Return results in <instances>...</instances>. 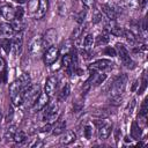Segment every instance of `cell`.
<instances>
[{"instance_id":"cell-37","label":"cell","mask_w":148,"mask_h":148,"mask_svg":"<svg viewBox=\"0 0 148 148\" xmlns=\"http://www.w3.org/2000/svg\"><path fill=\"white\" fill-rule=\"evenodd\" d=\"M23 14H24V10H23L22 7H16L15 8V17L16 18H22Z\"/></svg>"},{"instance_id":"cell-17","label":"cell","mask_w":148,"mask_h":148,"mask_svg":"<svg viewBox=\"0 0 148 148\" xmlns=\"http://www.w3.org/2000/svg\"><path fill=\"white\" fill-rule=\"evenodd\" d=\"M65 130H66V121H65L64 119L59 118V119L53 124L51 132H52V134H54V135H60V134H62V133L65 132Z\"/></svg>"},{"instance_id":"cell-6","label":"cell","mask_w":148,"mask_h":148,"mask_svg":"<svg viewBox=\"0 0 148 148\" xmlns=\"http://www.w3.org/2000/svg\"><path fill=\"white\" fill-rule=\"evenodd\" d=\"M114 49H116L117 54L120 57L121 62H123L125 66L130 67L131 65H133L132 59H131V56H130V52H128V50L126 49V46H125L124 44L118 43V44H116V47H114Z\"/></svg>"},{"instance_id":"cell-40","label":"cell","mask_w":148,"mask_h":148,"mask_svg":"<svg viewBox=\"0 0 148 148\" xmlns=\"http://www.w3.org/2000/svg\"><path fill=\"white\" fill-rule=\"evenodd\" d=\"M5 67H6V62H5L3 58L0 57V72H3L5 71Z\"/></svg>"},{"instance_id":"cell-21","label":"cell","mask_w":148,"mask_h":148,"mask_svg":"<svg viewBox=\"0 0 148 148\" xmlns=\"http://www.w3.org/2000/svg\"><path fill=\"white\" fill-rule=\"evenodd\" d=\"M22 42H23V39H22V35H21V34L17 35V36H15V37L12 39V51H13L15 54L20 53V51H21V49H22Z\"/></svg>"},{"instance_id":"cell-39","label":"cell","mask_w":148,"mask_h":148,"mask_svg":"<svg viewBox=\"0 0 148 148\" xmlns=\"http://www.w3.org/2000/svg\"><path fill=\"white\" fill-rule=\"evenodd\" d=\"M81 1L86 6V8H91L94 6V2H95V0H81Z\"/></svg>"},{"instance_id":"cell-25","label":"cell","mask_w":148,"mask_h":148,"mask_svg":"<svg viewBox=\"0 0 148 148\" xmlns=\"http://www.w3.org/2000/svg\"><path fill=\"white\" fill-rule=\"evenodd\" d=\"M109 32L116 37H123L124 36V32H125V29L124 28H120V27H117V25H113L109 29Z\"/></svg>"},{"instance_id":"cell-4","label":"cell","mask_w":148,"mask_h":148,"mask_svg":"<svg viewBox=\"0 0 148 148\" xmlns=\"http://www.w3.org/2000/svg\"><path fill=\"white\" fill-rule=\"evenodd\" d=\"M40 94V88L39 86H30L25 91H23V102L28 103L32 106V104L35 103V101L37 99V97Z\"/></svg>"},{"instance_id":"cell-31","label":"cell","mask_w":148,"mask_h":148,"mask_svg":"<svg viewBox=\"0 0 148 148\" xmlns=\"http://www.w3.org/2000/svg\"><path fill=\"white\" fill-rule=\"evenodd\" d=\"M95 76H96V79H95V81H94V86H99V84L103 83L104 80L106 79V74H104V73L98 74V75H95Z\"/></svg>"},{"instance_id":"cell-3","label":"cell","mask_w":148,"mask_h":148,"mask_svg":"<svg viewBox=\"0 0 148 148\" xmlns=\"http://www.w3.org/2000/svg\"><path fill=\"white\" fill-rule=\"evenodd\" d=\"M43 120H47V121H52L54 119H57V116L59 113V106L57 103H47L46 106L43 109Z\"/></svg>"},{"instance_id":"cell-24","label":"cell","mask_w":148,"mask_h":148,"mask_svg":"<svg viewBox=\"0 0 148 148\" xmlns=\"http://www.w3.org/2000/svg\"><path fill=\"white\" fill-rule=\"evenodd\" d=\"M16 133V126L15 125H10L6 128L5 131V134H3V138L8 141V140H13L14 139V135Z\"/></svg>"},{"instance_id":"cell-33","label":"cell","mask_w":148,"mask_h":148,"mask_svg":"<svg viewBox=\"0 0 148 148\" xmlns=\"http://www.w3.org/2000/svg\"><path fill=\"white\" fill-rule=\"evenodd\" d=\"M108 42H109V35L108 34H102L98 37V39H97V45H99V44H106Z\"/></svg>"},{"instance_id":"cell-9","label":"cell","mask_w":148,"mask_h":148,"mask_svg":"<svg viewBox=\"0 0 148 148\" xmlns=\"http://www.w3.org/2000/svg\"><path fill=\"white\" fill-rule=\"evenodd\" d=\"M113 66V62L109 59H99V60H96L95 62L90 64L89 65V68L92 69V71H106V69H110L112 68Z\"/></svg>"},{"instance_id":"cell-11","label":"cell","mask_w":148,"mask_h":148,"mask_svg":"<svg viewBox=\"0 0 148 148\" xmlns=\"http://www.w3.org/2000/svg\"><path fill=\"white\" fill-rule=\"evenodd\" d=\"M49 102H50V96L46 95L45 92H40L37 99L35 101V103L32 104V111H42Z\"/></svg>"},{"instance_id":"cell-45","label":"cell","mask_w":148,"mask_h":148,"mask_svg":"<svg viewBox=\"0 0 148 148\" xmlns=\"http://www.w3.org/2000/svg\"><path fill=\"white\" fill-rule=\"evenodd\" d=\"M1 120H2V113H1V111H0V125H1Z\"/></svg>"},{"instance_id":"cell-15","label":"cell","mask_w":148,"mask_h":148,"mask_svg":"<svg viewBox=\"0 0 148 148\" xmlns=\"http://www.w3.org/2000/svg\"><path fill=\"white\" fill-rule=\"evenodd\" d=\"M49 10V0H38V8L36 10V17L38 20L43 18Z\"/></svg>"},{"instance_id":"cell-1","label":"cell","mask_w":148,"mask_h":148,"mask_svg":"<svg viewBox=\"0 0 148 148\" xmlns=\"http://www.w3.org/2000/svg\"><path fill=\"white\" fill-rule=\"evenodd\" d=\"M126 83H127V76L125 74L118 76L113 81V83L111 84V88H110V97L112 99H119V97L121 96V94L125 91Z\"/></svg>"},{"instance_id":"cell-29","label":"cell","mask_w":148,"mask_h":148,"mask_svg":"<svg viewBox=\"0 0 148 148\" xmlns=\"http://www.w3.org/2000/svg\"><path fill=\"white\" fill-rule=\"evenodd\" d=\"M25 139H27V136H25V133H24L23 131H16V133H15L13 140H14L16 143H22Z\"/></svg>"},{"instance_id":"cell-18","label":"cell","mask_w":148,"mask_h":148,"mask_svg":"<svg viewBox=\"0 0 148 148\" xmlns=\"http://www.w3.org/2000/svg\"><path fill=\"white\" fill-rule=\"evenodd\" d=\"M62 66H64V68H65V71L67 72L68 75H71V74L73 73V67H74V65H73V57H72V54L66 53V54L62 57Z\"/></svg>"},{"instance_id":"cell-20","label":"cell","mask_w":148,"mask_h":148,"mask_svg":"<svg viewBox=\"0 0 148 148\" xmlns=\"http://www.w3.org/2000/svg\"><path fill=\"white\" fill-rule=\"evenodd\" d=\"M18 81H20V86H21L22 91H25L31 86V77L28 73H22L18 77Z\"/></svg>"},{"instance_id":"cell-8","label":"cell","mask_w":148,"mask_h":148,"mask_svg":"<svg viewBox=\"0 0 148 148\" xmlns=\"http://www.w3.org/2000/svg\"><path fill=\"white\" fill-rule=\"evenodd\" d=\"M57 39V31L53 28L47 29L43 37H42V42H43V47H50L52 45H54V42Z\"/></svg>"},{"instance_id":"cell-12","label":"cell","mask_w":148,"mask_h":148,"mask_svg":"<svg viewBox=\"0 0 148 148\" xmlns=\"http://www.w3.org/2000/svg\"><path fill=\"white\" fill-rule=\"evenodd\" d=\"M57 86H58V79L57 76L54 75H51L46 79V82H45V94L49 95V96H53L54 92H56V89H57Z\"/></svg>"},{"instance_id":"cell-32","label":"cell","mask_w":148,"mask_h":148,"mask_svg":"<svg viewBox=\"0 0 148 148\" xmlns=\"http://www.w3.org/2000/svg\"><path fill=\"white\" fill-rule=\"evenodd\" d=\"M83 31V28H82V24H79V27H76L75 29H74V31H73V35H72V38L73 39H76V38H79V36L81 35V32Z\"/></svg>"},{"instance_id":"cell-19","label":"cell","mask_w":148,"mask_h":148,"mask_svg":"<svg viewBox=\"0 0 148 148\" xmlns=\"http://www.w3.org/2000/svg\"><path fill=\"white\" fill-rule=\"evenodd\" d=\"M76 140V134L73 131H66L60 138V143L61 145H71Z\"/></svg>"},{"instance_id":"cell-2","label":"cell","mask_w":148,"mask_h":148,"mask_svg":"<svg viewBox=\"0 0 148 148\" xmlns=\"http://www.w3.org/2000/svg\"><path fill=\"white\" fill-rule=\"evenodd\" d=\"M9 97L14 105L18 106L23 103V91L20 86V81L15 80L9 86Z\"/></svg>"},{"instance_id":"cell-27","label":"cell","mask_w":148,"mask_h":148,"mask_svg":"<svg viewBox=\"0 0 148 148\" xmlns=\"http://www.w3.org/2000/svg\"><path fill=\"white\" fill-rule=\"evenodd\" d=\"M140 134H141V130H140V126L138 125V123H136V121H134V123L132 124L131 135H132V138H134V139H138V138L140 136Z\"/></svg>"},{"instance_id":"cell-22","label":"cell","mask_w":148,"mask_h":148,"mask_svg":"<svg viewBox=\"0 0 148 148\" xmlns=\"http://www.w3.org/2000/svg\"><path fill=\"white\" fill-rule=\"evenodd\" d=\"M10 25H12V28L15 32H21L24 28V23H23L22 18H16V17H14L10 21Z\"/></svg>"},{"instance_id":"cell-35","label":"cell","mask_w":148,"mask_h":148,"mask_svg":"<svg viewBox=\"0 0 148 148\" xmlns=\"http://www.w3.org/2000/svg\"><path fill=\"white\" fill-rule=\"evenodd\" d=\"M86 10H81L79 14H77V16H76V21H77V23L79 24H82L83 23V21H84V17H86Z\"/></svg>"},{"instance_id":"cell-10","label":"cell","mask_w":148,"mask_h":148,"mask_svg":"<svg viewBox=\"0 0 148 148\" xmlns=\"http://www.w3.org/2000/svg\"><path fill=\"white\" fill-rule=\"evenodd\" d=\"M111 132H112V124L108 120H103L98 126V138L105 140L110 136Z\"/></svg>"},{"instance_id":"cell-34","label":"cell","mask_w":148,"mask_h":148,"mask_svg":"<svg viewBox=\"0 0 148 148\" xmlns=\"http://www.w3.org/2000/svg\"><path fill=\"white\" fill-rule=\"evenodd\" d=\"M99 21H102V14L99 13L98 9H96V10L94 12V15H92V22H94V23H97V22H99Z\"/></svg>"},{"instance_id":"cell-43","label":"cell","mask_w":148,"mask_h":148,"mask_svg":"<svg viewBox=\"0 0 148 148\" xmlns=\"http://www.w3.org/2000/svg\"><path fill=\"white\" fill-rule=\"evenodd\" d=\"M138 84H139V83H138V81H134V82H133V86H132V90H133V91L135 90V87H136Z\"/></svg>"},{"instance_id":"cell-36","label":"cell","mask_w":148,"mask_h":148,"mask_svg":"<svg viewBox=\"0 0 148 148\" xmlns=\"http://www.w3.org/2000/svg\"><path fill=\"white\" fill-rule=\"evenodd\" d=\"M104 53L108 54V56H111V57H116V56H117L116 49H113V47H111V46H108V47L104 50Z\"/></svg>"},{"instance_id":"cell-38","label":"cell","mask_w":148,"mask_h":148,"mask_svg":"<svg viewBox=\"0 0 148 148\" xmlns=\"http://www.w3.org/2000/svg\"><path fill=\"white\" fill-rule=\"evenodd\" d=\"M51 130H52V126H51L50 124H46V125H44L43 127H40V133H43V134H49V133L51 132Z\"/></svg>"},{"instance_id":"cell-14","label":"cell","mask_w":148,"mask_h":148,"mask_svg":"<svg viewBox=\"0 0 148 148\" xmlns=\"http://www.w3.org/2000/svg\"><path fill=\"white\" fill-rule=\"evenodd\" d=\"M14 30L10 25V23L7 22H2L0 23V37L1 38H10L14 35Z\"/></svg>"},{"instance_id":"cell-13","label":"cell","mask_w":148,"mask_h":148,"mask_svg":"<svg viewBox=\"0 0 148 148\" xmlns=\"http://www.w3.org/2000/svg\"><path fill=\"white\" fill-rule=\"evenodd\" d=\"M0 15L5 20H7V21L10 22L15 17V8H13L9 5H5V6L0 7Z\"/></svg>"},{"instance_id":"cell-30","label":"cell","mask_w":148,"mask_h":148,"mask_svg":"<svg viewBox=\"0 0 148 148\" xmlns=\"http://www.w3.org/2000/svg\"><path fill=\"white\" fill-rule=\"evenodd\" d=\"M83 135H84V138L86 139H88V140H90L91 138H92V126L91 125H86L84 126V130H83Z\"/></svg>"},{"instance_id":"cell-5","label":"cell","mask_w":148,"mask_h":148,"mask_svg":"<svg viewBox=\"0 0 148 148\" xmlns=\"http://www.w3.org/2000/svg\"><path fill=\"white\" fill-rule=\"evenodd\" d=\"M59 49L56 46V45H52L50 47L46 49V51L44 52V56H43V60H44V64L50 66L52 64H54L59 57Z\"/></svg>"},{"instance_id":"cell-42","label":"cell","mask_w":148,"mask_h":148,"mask_svg":"<svg viewBox=\"0 0 148 148\" xmlns=\"http://www.w3.org/2000/svg\"><path fill=\"white\" fill-rule=\"evenodd\" d=\"M12 118H13V109L9 108V110H8V114H7V121H10Z\"/></svg>"},{"instance_id":"cell-16","label":"cell","mask_w":148,"mask_h":148,"mask_svg":"<svg viewBox=\"0 0 148 148\" xmlns=\"http://www.w3.org/2000/svg\"><path fill=\"white\" fill-rule=\"evenodd\" d=\"M101 10L106 15V17L110 20V21H114L116 17H117V13H116V9L109 5V3H103L101 5Z\"/></svg>"},{"instance_id":"cell-44","label":"cell","mask_w":148,"mask_h":148,"mask_svg":"<svg viewBox=\"0 0 148 148\" xmlns=\"http://www.w3.org/2000/svg\"><path fill=\"white\" fill-rule=\"evenodd\" d=\"M16 2H18V3H24V2H27V0H15Z\"/></svg>"},{"instance_id":"cell-41","label":"cell","mask_w":148,"mask_h":148,"mask_svg":"<svg viewBox=\"0 0 148 148\" xmlns=\"http://www.w3.org/2000/svg\"><path fill=\"white\" fill-rule=\"evenodd\" d=\"M81 54H82V57H83L84 59H89V58H90V53L87 52L86 50H82V51H81Z\"/></svg>"},{"instance_id":"cell-28","label":"cell","mask_w":148,"mask_h":148,"mask_svg":"<svg viewBox=\"0 0 148 148\" xmlns=\"http://www.w3.org/2000/svg\"><path fill=\"white\" fill-rule=\"evenodd\" d=\"M0 46L6 51L9 52L12 50V40L9 38H1L0 39Z\"/></svg>"},{"instance_id":"cell-26","label":"cell","mask_w":148,"mask_h":148,"mask_svg":"<svg viewBox=\"0 0 148 148\" xmlns=\"http://www.w3.org/2000/svg\"><path fill=\"white\" fill-rule=\"evenodd\" d=\"M94 43H95V38H94V36H92L91 34L87 35V36L84 37V39H83L84 49H90V47H92Z\"/></svg>"},{"instance_id":"cell-23","label":"cell","mask_w":148,"mask_h":148,"mask_svg":"<svg viewBox=\"0 0 148 148\" xmlns=\"http://www.w3.org/2000/svg\"><path fill=\"white\" fill-rule=\"evenodd\" d=\"M69 92H71V86H69V83H66V84L62 87V89L60 90L59 95H58V101H59V102H64V101L68 97Z\"/></svg>"},{"instance_id":"cell-7","label":"cell","mask_w":148,"mask_h":148,"mask_svg":"<svg viewBox=\"0 0 148 148\" xmlns=\"http://www.w3.org/2000/svg\"><path fill=\"white\" fill-rule=\"evenodd\" d=\"M43 49V42H42V36H35L31 38V40L29 42V45H28V51L30 54L32 56H36L38 53H40Z\"/></svg>"}]
</instances>
